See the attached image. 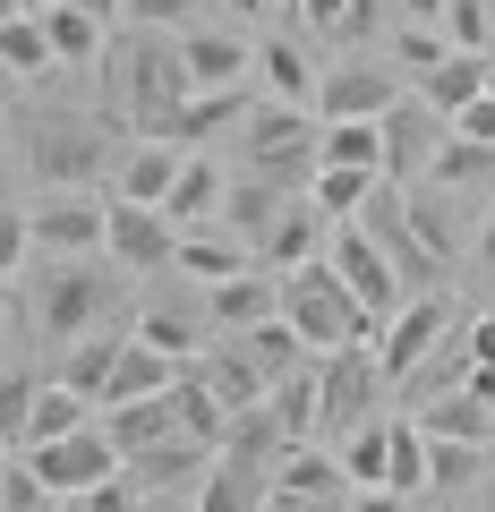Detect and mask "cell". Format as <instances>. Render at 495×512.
I'll return each instance as SVG.
<instances>
[{
	"instance_id": "cell-35",
	"label": "cell",
	"mask_w": 495,
	"mask_h": 512,
	"mask_svg": "<svg viewBox=\"0 0 495 512\" xmlns=\"http://www.w3.org/2000/svg\"><path fill=\"white\" fill-rule=\"evenodd\" d=\"M427 487H487V444L427 436Z\"/></svg>"
},
{
	"instance_id": "cell-56",
	"label": "cell",
	"mask_w": 495,
	"mask_h": 512,
	"mask_svg": "<svg viewBox=\"0 0 495 512\" xmlns=\"http://www.w3.org/2000/svg\"><path fill=\"white\" fill-rule=\"evenodd\" d=\"M461 384H470L478 402H487V410H495V367H470V376H461Z\"/></svg>"
},
{
	"instance_id": "cell-42",
	"label": "cell",
	"mask_w": 495,
	"mask_h": 512,
	"mask_svg": "<svg viewBox=\"0 0 495 512\" xmlns=\"http://www.w3.org/2000/svg\"><path fill=\"white\" fill-rule=\"evenodd\" d=\"M419 487H427V427L393 419V495H419Z\"/></svg>"
},
{
	"instance_id": "cell-50",
	"label": "cell",
	"mask_w": 495,
	"mask_h": 512,
	"mask_svg": "<svg viewBox=\"0 0 495 512\" xmlns=\"http://www.w3.org/2000/svg\"><path fill=\"white\" fill-rule=\"evenodd\" d=\"M299 18L325 26V35H342V26H350V0H299Z\"/></svg>"
},
{
	"instance_id": "cell-13",
	"label": "cell",
	"mask_w": 495,
	"mask_h": 512,
	"mask_svg": "<svg viewBox=\"0 0 495 512\" xmlns=\"http://www.w3.org/2000/svg\"><path fill=\"white\" fill-rule=\"evenodd\" d=\"M316 137H325V120H308L299 103H265L257 120H248V163L257 171H291Z\"/></svg>"
},
{
	"instance_id": "cell-55",
	"label": "cell",
	"mask_w": 495,
	"mask_h": 512,
	"mask_svg": "<svg viewBox=\"0 0 495 512\" xmlns=\"http://www.w3.org/2000/svg\"><path fill=\"white\" fill-rule=\"evenodd\" d=\"M444 9H453V0H402V18H410V26H444Z\"/></svg>"
},
{
	"instance_id": "cell-34",
	"label": "cell",
	"mask_w": 495,
	"mask_h": 512,
	"mask_svg": "<svg viewBox=\"0 0 495 512\" xmlns=\"http://www.w3.org/2000/svg\"><path fill=\"white\" fill-rule=\"evenodd\" d=\"M342 470H350V487H393V427H350Z\"/></svg>"
},
{
	"instance_id": "cell-15",
	"label": "cell",
	"mask_w": 495,
	"mask_h": 512,
	"mask_svg": "<svg viewBox=\"0 0 495 512\" xmlns=\"http://www.w3.org/2000/svg\"><path fill=\"white\" fill-rule=\"evenodd\" d=\"M180 69H188V94H222V86H239V77L257 69V43H239V35H188L180 43Z\"/></svg>"
},
{
	"instance_id": "cell-39",
	"label": "cell",
	"mask_w": 495,
	"mask_h": 512,
	"mask_svg": "<svg viewBox=\"0 0 495 512\" xmlns=\"http://www.w3.org/2000/svg\"><path fill=\"white\" fill-rule=\"evenodd\" d=\"M43 35H52L60 60H103V18H86L77 0H60L52 18H43Z\"/></svg>"
},
{
	"instance_id": "cell-38",
	"label": "cell",
	"mask_w": 495,
	"mask_h": 512,
	"mask_svg": "<svg viewBox=\"0 0 495 512\" xmlns=\"http://www.w3.org/2000/svg\"><path fill=\"white\" fill-rule=\"evenodd\" d=\"M0 60H9V77H35V69H52V35H43V18H18L9 9V26H0Z\"/></svg>"
},
{
	"instance_id": "cell-24",
	"label": "cell",
	"mask_w": 495,
	"mask_h": 512,
	"mask_svg": "<svg viewBox=\"0 0 495 512\" xmlns=\"http://www.w3.org/2000/svg\"><path fill=\"white\" fill-rule=\"evenodd\" d=\"M222 197H231V180L214 171V154H188V171H180V188L163 197V214L180 222V231H205V214H214Z\"/></svg>"
},
{
	"instance_id": "cell-45",
	"label": "cell",
	"mask_w": 495,
	"mask_h": 512,
	"mask_svg": "<svg viewBox=\"0 0 495 512\" xmlns=\"http://www.w3.org/2000/svg\"><path fill=\"white\" fill-rule=\"evenodd\" d=\"M60 495L35 478V461H9V478H0V512H52Z\"/></svg>"
},
{
	"instance_id": "cell-19",
	"label": "cell",
	"mask_w": 495,
	"mask_h": 512,
	"mask_svg": "<svg viewBox=\"0 0 495 512\" xmlns=\"http://www.w3.org/2000/svg\"><path fill=\"white\" fill-rule=\"evenodd\" d=\"M180 376H188V359H171V350H154V342H129V350H120V367H111V393H103V402H154V393H171Z\"/></svg>"
},
{
	"instance_id": "cell-46",
	"label": "cell",
	"mask_w": 495,
	"mask_h": 512,
	"mask_svg": "<svg viewBox=\"0 0 495 512\" xmlns=\"http://www.w3.org/2000/svg\"><path fill=\"white\" fill-rule=\"evenodd\" d=\"M393 52L427 77V69H444V60H453V43H444V26H402V43H393Z\"/></svg>"
},
{
	"instance_id": "cell-10",
	"label": "cell",
	"mask_w": 495,
	"mask_h": 512,
	"mask_svg": "<svg viewBox=\"0 0 495 512\" xmlns=\"http://www.w3.org/2000/svg\"><path fill=\"white\" fill-rule=\"evenodd\" d=\"M111 256H120V265H137V274H154V265H171V256H180V222H171L163 205L111 197Z\"/></svg>"
},
{
	"instance_id": "cell-6",
	"label": "cell",
	"mask_w": 495,
	"mask_h": 512,
	"mask_svg": "<svg viewBox=\"0 0 495 512\" xmlns=\"http://www.w3.org/2000/svg\"><path fill=\"white\" fill-rule=\"evenodd\" d=\"M26 231H35L43 256H94V248H111V205H94V197H43V205H26Z\"/></svg>"
},
{
	"instance_id": "cell-31",
	"label": "cell",
	"mask_w": 495,
	"mask_h": 512,
	"mask_svg": "<svg viewBox=\"0 0 495 512\" xmlns=\"http://www.w3.org/2000/svg\"><path fill=\"white\" fill-rule=\"evenodd\" d=\"M367 197H376V171H333V163H316V180H308V205H316L325 222H359Z\"/></svg>"
},
{
	"instance_id": "cell-21",
	"label": "cell",
	"mask_w": 495,
	"mask_h": 512,
	"mask_svg": "<svg viewBox=\"0 0 495 512\" xmlns=\"http://www.w3.org/2000/svg\"><path fill=\"white\" fill-rule=\"evenodd\" d=\"M487 69H495V52H453L444 69H427L419 77V94H427V111H444V120H461V111L487 94Z\"/></svg>"
},
{
	"instance_id": "cell-32",
	"label": "cell",
	"mask_w": 495,
	"mask_h": 512,
	"mask_svg": "<svg viewBox=\"0 0 495 512\" xmlns=\"http://www.w3.org/2000/svg\"><path fill=\"white\" fill-rule=\"evenodd\" d=\"M222 120H257V111H248V86H222V94H188V103H180V128H171V146H197V137H214Z\"/></svg>"
},
{
	"instance_id": "cell-8",
	"label": "cell",
	"mask_w": 495,
	"mask_h": 512,
	"mask_svg": "<svg viewBox=\"0 0 495 512\" xmlns=\"http://www.w3.org/2000/svg\"><path fill=\"white\" fill-rule=\"evenodd\" d=\"M376 384H385V367L376 359H359V350H333L325 367H316V410H325V419L316 427H367V402H376Z\"/></svg>"
},
{
	"instance_id": "cell-59",
	"label": "cell",
	"mask_w": 495,
	"mask_h": 512,
	"mask_svg": "<svg viewBox=\"0 0 495 512\" xmlns=\"http://www.w3.org/2000/svg\"><path fill=\"white\" fill-rule=\"evenodd\" d=\"M9 9H18V18H52L60 0H9Z\"/></svg>"
},
{
	"instance_id": "cell-48",
	"label": "cell",
	"mask_w": 495,
	"mask_h": 512,
	"mask_svg": "<svg viewBox=\"0 0 495 512\" xmlns=\"http://www.w3.org/2000/svg\"><path fill=\"white\" fill-rule=\"evenodd\" d=\"M453 137H478V146H495V86H487V94H478V103L453 120Z\"/></svg>"
},
{
	"instance_id": "cell-40",
	"label": "cell",
	"mask_w": 495,
	"mask_h": 512,
	"mask_svg": "<svg viewBox=\"0 0 495 512\" xmlns=\"http://www.w3.org/2000/svg\"><path fill=\"white\" fill-rule=\"evenodd\" d=\"M478 180H495V146H478V137H453L427 171V188H478Z\"/></svg>"
},
{
	"instance_id": "cell-54",
	"label": "cell",
	"mask_w": 495,
	"mask_h": 512,
	"mask_svg": "<svg viewBox=\"0 0 495 512\" xmlns=\"http://www.w3.org/2000/svg\"><path fill=\"white\" fill-rule=\"evenodd\" d=\"M470 367H495V316H478V325H470Z\"/></svg>"
},
{
	"instance_id": "cell-25",
	"label": "cell",
	"mask_w": 495,
	"mask_h": 512,
	"mask_svg": "<svg viewBox=\"0 0 495 512\" xmlns=\"http://www.w3.org/2000/svg\"><path fill=\"white\" fill-rule=\"evenodd\" d=\"M214 461H222L214 444H197V436H188V427H180V436H171V444H154V453H146V461H129V470L146 478L154 495H163V487H188V478H205V470H214Z\"/></svg>"
},
{
	"instance_id": "cell-52",
	"label": "cell",
	"mask_w": 495,
	"mask_h": 512,
	"mask_svg": "<svg viewBox=\"0 0 495 512\" xmlns=\"http://www.w3.org/2000/svg\"><path fill=\"white\" fill-rule=\"evenodd\" d=\"M77 504H86V512H137V504H129V487H120V478H103V487H94V495H77Z\"/></svg>"
},
{
	"instance_id": "cell-7",
	"label": "cell",
	"mask_w": 495,
	"mask_h": 512,
	"mask_svg": "<svg viewBox=\"0 0 495 512\" xmlns=\"http://www.w3.org/2000/svg\"><path fill=\"white\" fill-rule=\"evenodd\" d=\"M436 128H453L444 111H427V94H402L385 111V180H427L436 171Z\"/></svg>"
},
{
	"instance_id": "cell-12",
	"label": "cell",
	"mask_w": 495,
	"mask_h": 512,
	"mask_svg": "<svg viewBox=\"0 0 495 512\" xmlns=\"http://www.w3.org/2000/svg\"><path fill=\"white\" fill-rule=\"evenodd\" d=\"M180 171H188V154L171 146V137H137V146L111 163V197H129V205H163L171 188H180Z\"/></svg>"
},
{
	"instance_id": "cell-44",
	"label": "cell",
	"mask_w": 495,
	"mask_h": 512,
	"mask_svg": "<svg viewBox=\"0 0 495 512\" xmlns=\"http://www.w3.org/2000/svg\"><path fill=\"white\" fill-rule=\"evenodd\" d=\"M274 419L291 427V444L308 436L316 419H325V410H316V376H282V384H274Z\"/></svg>"
},
{
	"instance_id": "cell-33",
	"label": "cell",
	"mask_w": 495,
	"mask_h": 512,
	"mask_svg": "<svg viewBox=\"0 0 495 512\" xmlns=\"http://www.w3.org/2000/svg\"><path fill=\"white\" fill-rule=\"evenodd\" d=\"M282 205H291V197L274 188V171H257V180H231V197H222V214H231V222H239L248 239H265V231H274V214H282Z\"/></svg>"
},
{
	"instance_id": "cell-37",
	"label": "cell",
	"mask_w": 495,
	"mask_h": 512,
	"mask_svg": "<svg viewBox=\"0 0 495 512\" xmlns=\"http://www.w3.org/2000/svg\"><path fill=\"white\" fill-rule=\"evenodd\" d=\"M222 453L248 461V470H265V453H291V427H282V419H274V402H265V410H248V419L231 427V444H222Z\"/></svg>"
},
{
	"instance_id": "cell-4",
	"label": "cell",
	"mask_w": 495,
	"mask_h": 512,
	"mask_svg": "<svg viewBox=\"0 0 495 512\" xmlns=\"http://www.w3.org/2000/svg\"><path fill=\"white\" fill-rule=\"evenodd\" d=\"M325 265L350 282V291H359V308L376 316V325H393V316H402V274H393V256L376 248V231L342 222V231L325 239Z\"/></svg>"
},
{
	"instance_id": "cell-26",
	"label": "cell",
	"mask_w": 495,
	"mask_h": 512,
	"mask_svg": "<svg viewBox=\"0 0 495 512\" xmlns=\"http://www.w3.org/2000/svg\"><path fill=\"white\" fill-rule=\"evenodd\" d=\"M257 77H265V94H274V103H299V111H316V86H325V77L308 69V52H299V43H257Z\"/></svg>"
},
{
	"instance_id": "cell-47",
	"label": "cell",
	"mask_w": 495,
	"mask_h": 512,
	"mask_svg": "<svg viewBox=\"0 0 495 512\" xmlns=\"http://www.w3.org/2000/svg\"><path fill=\"white\" fill-rule=\"evenodd\" d=\"M35 393H43L35 376H9V393H0V436H9V444L26 436V410H35Z\"/></svg>"
},
{
	"instance_id": "cell-3",
	"label": "cell",
	"mask_w": 495,
	"mask_h": 512,
	"mask_svg": "<svg viewBox=\"0 0 495 512\" xmlns=\"http://www.w3.org/2000/svg\"><path fill=\"white\" fill-rule=\"evenodd\" d=\"M18 461H35V478H43L52 495H94L103 478H120V470H129V453L111 444V427H77V436L35 444V453H18Z\"/></svg>"
},
{
	"instance_id": "cell-17",
	"label": "cell",
	"mask_w": 495,
	"mask_h": 512,
	"mask_svg": "<svg viewBox=\"0 0 495 512\" xmlns=\"http://www.w3.org/2000/svg\"><path fill=\"white\" fill-rule=\"evenodd\" d=\"M282 316V274H239V282H214L205 291V325H274Z\"/></svg>"
},
{
	"instance_id": "cell-28",
	"label": "cell",
	"mask_w": 495,
	"mask_h": 512,
	"mask_svg": "<svg viewBox=\"0 0 495 512\" xmlns=\"http://www.w3.org/2000/svg\"><path fill=\"white\" fill-rule=\"evenodd\" d=\"M265 504H274V495H265L257 470H248V461H231V453L197 478V512H265Z\"/></svg>"
},
{
	"instance_id": "cell-49",
	"label": "cell",
	"mask_w": 495,
	"mask_h": 512,
	"mask_svg": "<svg viewBox=\"0 0 495 512\" xmlns=\"http://www.w3.org/2000/svg\"><path fill=\"white\" fill-rule=\"evenodd\" d=\"M188 9H197V0H129V18H137V26H154V35H163V26H180Z\"/></svg>"
},
{
	"instance_id": "cell-23",
	"label": "cell",
	"mask_w": 495,
	"mask_h": 512,
	"mask_svg": "<svg viewBox=\"0 0 495 512\" xmlns=\"http://www.w3.org/2000/svg\"><path fill=\"white\" fill-rule=\"evenodd\" d=\"M316 163H333V171H376V180H385V120H333L325 137H316Z\"/></svg>"
},
{
	"instance_id": "cell-5",
	"label": "cell",
	"mask_w": 495,
	"mask_h": 512,
	"mask_svg": "<svg viewBox=\"0 0 495 512\" xmlns=\"http://www.w3.org/2000/svg\"><path fill=\"white\" fill-rule=\"evenodd\" d=\"M103 163H120V154L103 146V128H77V120H60V111H35V180L43 188L94 180Z\"/></svg>"
},
{
	"instance_id": "cell-27",
	"label": "cell",
	"mask_w": 495,
	"mask_h": 512,
	"mask_svg": "<svg viewBox=\"0 0 495 512\" xmlns=\"http://www.w3.org/2000/svg\"><path fill=\"white\" fill-rule=\"evenodd\" d=\"M274 495H350V470L333 453H316V444H291L274 461Z\"/></svg>"
},
{
	"instance_id": "cell-51",
	"label": "cell",
	"mask_w": 495,
	"mask_h": 512,
	"mask_svg": "<svg viewBox=\"0 0 495 512\" xmlns=\"http://www.w3.org/2000/svg\"><path fill=\"white\" fill-rule=\"evenodd\" d=\"M265 512H350V495H274Z\"/></svg>"
},
{
	"instance_id": "cell-57",
	"label": "cell",
	"mask_w": 495,
	"mask_h": 512,
	"mask_svg": "<svg viewBox=\"0 0 495 512\" xmlns=\"http://www.w3.org/2000/svg\"><path fill=\"white\" fill-rule=\"evenodd\" d=\"M77 9H86V18H103V26H111V18H129V0H77Z\"/></svg>"
},
{
	"instance_id": "cell-36",
	"label": "cell",
	"mask_w": 495,
	"mask_h": 512,
	"mask_svg": "<svg viewBox=\"0 0 495 512\" xmlns=\"http://www.w3.org/2000/svg\"><path fill=\"white\" fill-rule=\"evenodd\" d=\"M248 359L265 367V376H299V359H308V342H299V325L291 316H274V325H248Z\"/></svg>"
},
{
	"instance_id": "cell-1",
	"label": "cell",
	"mask_w": 495,
	"mask_h": 512,
	"mask_svg": "<svg viewBox=\"0 0 495 512\" xmlns=\"http://www.w3.org/2000/svg\"><path fill=\"white\" fill-rule=\"evenodd\" d=\"M282 316L299 325V342H308L316 359H333V350H359V342H385V325L359 308V291L333 274L325 256H316V265H299V274H282Z\"/></svg>"
},
{
	"instance_id": "cell-58",
	"label": "cell",
	"mask_w": 495,
	"mask_h": 512,
	"mask_svg": "<svg viewBox=\"0 0 495 512\" xmlns=\"http://www.w3.org/2000/svg\"><path fill=\"white\" fill-rule=\"evenodd\" d=\"M478 256H487V274H495V214L478 222Z\"/></svg>"
},
{
	"instance_id": "cell-61",
	"label": "cell",
	"mask_w": 495,
	"mask_h": 512,
	"mask_svg": "<svg viewBox=\"0 0 495 512\" xmlns=\"http://www.w3.org/2000/svg\"><path fill=\"white\" fill-rule=\"evenodd\" d=\"M478 512H495V470H487V487H478Z\"/></svg>"
},
{
	"instance_id": "cell-18",
	"label": "cell",
	"mask_w": 495,
	"mask_h": 512,
	"mask_svg": "<svg viewBox=\"0 0 495 512\" xmlns=\"http://www.w3.org/2000/svg\"><path fill=\"white\" fill-rule=\"evenodd\" d=\"M111 444H120V453L129 461H146L154 444H171L180 436V402H171V393H154V402H111Z\"/></svg>"
},
{
	"instance_id": "cell-62",
	"label": "cell",
	"mask_w": 495,
	"mask_h": 512,
	"mask_svg": "<svg viewBox=\"0 0 495 512\" xmlns=\"http://www.w3.org/2000/svg\"><path fill=\"white\" fill-rule=\"evenodd\" d=\"M137 512H180V504H137ZM188 512H197V504H188Z\"/></svg>"
},
{
	"instance_id": "cell-14",
	"label": "cell",
	"mask_w": 495,
	"mask_h": 512,
	"mask_svg": "<svg viewBox=\"0 0 495 512\" xmlns=\"http://www.w3.org/2000/svg\"><path fill=\"white\" fill-rule=\"evenodd\" d=\"M316 256H325V214L299 197V205H282L274 231L257 239V265H274V274H299V265H316Z\"/></svg>"
},
{
	"instance_id": "cell-43",
	"label": "cell",
	"mask_w": 495,
	"mask_h": 512,
	"mask_svg": "<svg viewBox=\"0 0 495 512\" xmlns=\"http://www.w3.org/2000/svg\"><path fill=\"white\" fill-rule=\"evenodd\" d=\"M444 43H453V52H487L495 43V9L487 0H453V9H444Z\"/></svg>"
},
{
	"instance_id": "cell-29",
	"label": "cell",
	"mask_w": 495,
	"mask_h": 512,
	"mask_svg": "<svg viewBox=\"0 0 495 512\" xmlns=\"http://www.w3.org/2000/svg\"><path fill=\"white\" fill-rule=\"evenodd\" d=\"M419 427H427V436H453V444H495V410L478 402L470 384H461V393H444V402H427Z\"/></svg>"
},
{
	"instance_id": "cell-2",
	"label": "cell",
	"mask_w": 495,
	"mask_h": 512,
	"mask_svg": "<svg viewBox=\"0 0 495 512\" xmlns=\"http://www.w3.org/2000/svg\"><path fill=\"white\" fill-rule=\"evenodd\" d=\"M103 316H111V282L94 274L86 256H69L35 291V333L43 342H86V333H103Z\"/></svg>"
},
{
	"instance_id": "cell-9",
	"label": "cell",
	"mask_w": 495,
	"mask_h": 512,
	"mask_svg": "<svg viewBox=\"0 0 495 512\" xmlns=\"http://www.w3.org/2000/svg\"><path fill=\"white\" fill-rule=\"evenodd\" d=\"M444 316H453V299H444V291H419V299H410V308H402V316L385 325V342H376V367H385V384L419 376V359L436 350Z\"/></svg>"
},
{
	"instance_id": "cell-11",
	"label": "cell",
	"mask_w": 495,
	"mask_h": 512,
	"mask_svg": "<svg viewBox=\"0 0 495 512\" xmlns=\"http://www.w3.org/2000/svg\"><path fill=\"white\" fill-rule=\"evenodd\" d=\"M402 103V94H393V77L385 69H367V60H342V69L325 77V86H316V120H385V111Z\"/></svg>"
},
{
	"instance_id": "cell-41",
	"label": "cell",
	"mask_w": 495,
	"mask_h": 512,
	"mask_svg": "<svg viewBox=\"0 0 495 512\" xmlns=\"http://www.w3.org/2000/svg\"><path fill=\"white\" fill-rule=\"evenodd\" d=\"M137 342L171 350V359H197L205 333H197V316H188V308H146V316H137Z\"/></svg>"
},
{
	"instance_id": "cell-20",
	"label": "cell",
	"mask_w": 495,
	"mask_h": 512,
	"mask_svg": "<svg viewBox=\"0 0 495 512\" xmlns=\"http://www.w3.org/2000/svg\"><path fill=\"white\" fill-rule=\"evenodd\" d=\"M137 333H120V325H103V333H86V342H69V359H60V384L69 393H86V402H103L111 393V367H120V350H129Z\"/></svg>"
},
{
	"instance_id": "cell-16",
	"label": "cell",
	"mask_w": 495,
	"mask_h": 512,
	"mask_svg": "<svg viewBox=\"0 0 495 512\" xmlns=\"http://www.w3.org/2000/svg\"><path fill=\"white\" fill-rule=\"evenodd\" d=\"M171 402H180V427H188V436H197V444H214V453H222V444H231L239 410L222 402V384L205 376V359H188V376L171 384Z\"/></svg>"
},
{
	"instance_id": "cell-30",
	"label": "cell",
	"mask_w": 495,
	"mask_h": 512,
	"mask_svg": "<svg viewBox=\"0 0 495 512\" xmlns=\"http://www.w3.org/2000/svg\"><path fill=\"white\" fill-rule=\"evenodd\" d=\"M77 427H86V393H69V384H43L35 410H26L18 453H35V444H60V436H77Z\"/></svg>"
},
{
	"instance_id": "cell-63",
	"label": "cell",
	"mask_w": 495,
	"mask_h": 512,
	"mask_svg": "<svg viewBox=\"0 0 495 512\" xmlns=\"http://www.w3.org/2000/svg\"><path fill=\"white\" fill-rule=\"evenodd\" d=\"M282 9H299V0H282Z\"/></svg>"
},
{
	"instance_id": "cell-60",
	"label": "cell",
	"mask_w": 495,
	"mask_h": 512,
	"mask_svg": "<svg viewBox=\"0 0 495 512\" xmlns=\"http://www.w3.org/2000/svg\"><path fill=\"white\" fill-rule=\"evenodd\" d=\"M222 9H239V18H265V9H274V0H222Z\"/></svg>"
},
{
	"instance_id": "cell-22",
	"label": "cell",
	"mask_w": 495,
	"mask_h": 512,
	"mask_svg": "<svg viewBox=\"0 0 495 512\" xmlns=\"http://www.w3.org/2000/svg\"><path fill=\"white\" fill-rule=\"evenodd\" d=\"M248 256L257 248H239V239H222V231H180V256H171V274H188V282H239L248 274Z\"/></svg>"
},
{
	"instance_id": "cell-53",
	"label": "cell",
	"mask_w": 495,
	"mask_h": 512,
	"mask_svg": "<svg viewBox=\"0 0 495 512\" xmlns=\"http://www.w3.org/2000/svg\"><path fill=\"white\" fill-rule=\"evenodd\" d=\"M350 512H410V495H393V487H359V495H350Z\"/></svg>"
}]
</instances>
